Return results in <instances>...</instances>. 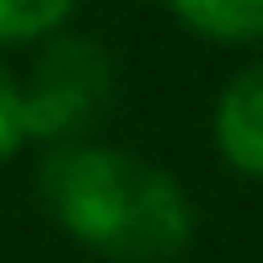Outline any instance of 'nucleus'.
<instances>
[{
  "instance_id": "1",
  "label": "nucleus",
  "mask_w": 263,
  "mask_h": 263,
  "mask_svg": "<svg viewBox=\"0 0 263 263\" xmlns=\"http://www.w3.org/2000/svg\"><path fill=\"white\" fill-rule=\"evenodd\" d=\"M49 215L113 263H166L194 236L183 183L118 145H59L38 166Z\"/></svg>"
},
{
  "instance_id": "2",
  "label": "nucleus",
  "mask_w": 263,
  "mask_h": 263,
  "mask_svg": "<svg viewBox=\"0 0 263 263\" xmlns=\"http://www.w3.org/2000/svg\"><path fill=\"white\" fill-rule=\"evenodd\" d=\"M113 65L86 38H49V49L32 65V81L22 86V124L27 140H70L91 113L107 102Z\"/></svg>"
},
{
  "instance_id": "3",
  "label": "nucleus",
  "mask_w": 263,
  "mask_h": 263,
  "mask_svg": "<svg viewBox=\"0 0 263 263\" xmlns=\"http://www.w3.org/2000/svg\"><path fill=\"white\" fill-rule=\"evenodd\" d=\"M215 151L242 177L263 183V65L242 70L215 102Z\"/></svg>"
},
{
  "instance_id": "4",
  "label": "nucleus",
  "mask_w": 263,
  "mask_h": 263,
  "mask_svg": "<svg viewBox=\"0 0 263 263\" xmlns=\"http://www.w3.org/2000/svg\"><path fill=\"white\" fill-rule=\"evenodd\" d=\"M183 27L210 43H258L263 38V0H166Z\"/></svg>"
},
{
  "instance_id": "5",
  "label": "nucleus",
  "mask_w": 263,
  "mask_h": 263,
  "mask_svg": "<svg viewBox=\"0 0 263 263\" xmlns=\"http://www.w3.org/2000/svg\"><path fill=\"white\" fill-rule=\"evenodd\" d=\"M76 0H0V43H38L59 38Z\"/></svg>"
},
{
  "instance_id": "6",
  "label": "nucleus",
  "mask_w": 263,
  "mask_h": 263,
  "mask_svg": "<svg viewBox=\"0 0 263 263\" xmlns=\"http://www.w3.org/2000/svg\"><path fill=\"white\" fill-rule=\"evenodd\" d=\"M27 145V124H22V86L0 70V161L16 156Z\"/></svg>"
}]
</instances>
